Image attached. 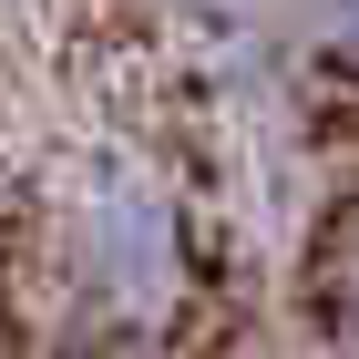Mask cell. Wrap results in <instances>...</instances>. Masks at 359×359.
<instances>
[{
  "instance_id": "7a4b0ae2",
  "label": "cell",
  "mask_w": 359,
  "mask_h": 359,
  "mask_svg": "<svg viewBox=\"0 0 359 359\" xmlns=\"http://www.w3.org/2000/svg\"><path fill=\"white\" fill-rule=\"evenodd\" d=\"M349 329H359V267H349Z\"/></svg>"
},
{
  "instance_id": "6da1fadb",
  "label": "cell",
  "mask_w": 359,
  "mask_h": 359,
  "mask_svg": "<svg viewBox=\"0 0 359 359\" xmlns=\"http://www.w3.org/2000/svg\"><path fill=\"white\" fill-rule=\"evenodd\" d=\"M339 41H349V52H359V0H339Z\"/></svg>"
}]
</instances>
